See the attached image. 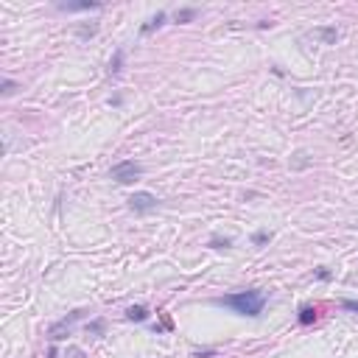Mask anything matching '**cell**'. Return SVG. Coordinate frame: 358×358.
Instances as JSON below:
<instances>
[{"mask_svg": "<svg viewBox=\"0 0 358 358\" xmlns=\"http://www.w3.org/2000/svg\"><path fill=\"white\" fill-rule=\"evenodd\" d=\"M87 330H92V333H104V322H92V325H87Z\"/></svg>", "mask_w": 358, "mask_h": 358, "instance_id": "e0dca14e", "label": "cell"}, {"mask_svg": "<svg viewBox=\"0 0 358 358\" xmlns=\"http://www.w3.org/2000/svg\"><path fill=\"white\" fill-rule=\"evenodd\" d=\"M95 31H98V25H79L76 34H79L81 39H90V37H95Z\"/></svg>", "mask_w": 358, "mask_h": 358, "instance_id": "7c38bea8", "label": "cell"}, {"mask_svg": "<svg viewBox=\"0 0 358 358\" xmlns=\"http://www.w3.org/2000/svg\"><path fill=\"white\" fill-rule=\"evenodd\" d=\"M216 305H224V308H232L235 314L255 319L266 308V294L258 291V288H249V291H235V294H227V297H219Z\"/></svg>", "mask_w": 358, "mask_h": 358, "instance_id": "6da1fadb", "label": "cell"}, {"mask_svg": "<svg viewBox=\"0 0 358 358\" xmlns=\"http://www.w3.org/2000/svg\"><path fill=\"white\" fill-rule=\"evenodd\" d=\"M126 319H132V322H146V319H148V308H146V305H132V308L126 311Z\"/></svg>", "mask_w": 358, "mask_h": 358, "instance_id": "52a82bcc", "label": "cell"}, {"mask_svg": "<svg viewBox=\"0 0 358 358\" xmlns=\"http://www.w3.org/2000/svg\"><path fill=\"white\" fill-rule=\"evenodd\" d=\"M140 174H143V165L134 163V160H121V163H115V165L110 168V176L115 179L118 185H129V182H134Z\"/></svg>", "mask_w": 358, "mask_h": 358, "instance_id": "7a4b0ae2", "label": "cell"}, {"mask_svg": "<svg viewBox=\"0 0 358 358\" xmlns=\"http://www.w3.org/2000/svg\"><path fill=\"white\" fill-rule=\"evenodd\" d=\"M210 355H216V350H204V352H196L193 358H210Z\"/></svg>", "mask_w": 358, "mask_h": 358, "instance_id": "d6986e66", "label": "cell"}, {"mask_svg": "<svg viewBox=\"0 0 358 358\" xmlns=\"http://www.w3.org/2000/svg\"><path fill=\"white\" fill-rule=\"evenodd\" d=\"M316 277H319V280H330V272H328V269H319V272H316Z\"/></svg>", "mask_w": 358, "mask_h": 358, "instance_id": "ac0fdd59", "label": "cell"}, {"mask_svg": "<svg viewBox=\"0 0 358 358\" xmlns=\"http://www.w3.org/2000/svg\"><path fill=\"white\" fill-rule=\"evenodd\" d=\"M81 316H84V311H73L70 316H65L62 322H56L54 328H50V341H59L62 339V330H67V333H70V328H73Z\"/></svg>", "mask_w": 358, "mask_h": 358, "instance_id": "277c9868", "label": "cell"}, {"mask_svg": "<svg viewBox=\"0 0 358 358\" xmlns=\"http://www.w3.org/2000/svg\"><path fill=\"white\" fill-rule=\"evenodd\" d=\"M123 70V50H115V56L110 59V76H118Z\"/></svg>", "mask_w": 358, "mask_h": 358, "instance_id": "30bf717a", "label": "cell"}, {"mask_svg": "<svg viewBox=\"0 0 358 358\" xmlns=\"http://www.w3.org/2000/svg\"><path fill=\"white\" fill-rule=\"evenodd\" d=\"M210 246L213 249H230L232 246V238H219V235H216V238H210Z\"/></svg>", "mask_w": 358, "mask_h": 358, "instance_id": "4fadbf2b", "label": "cell"}, {"mask_svg": "<svg viewBox=\"0 0 358 358\" xmlns=\"http://www.w3.org/2000/svg\"><path fill=\"white\" fill-rule=\"evenodd\" d=\"M14 90H17V84H14V81H3V95H12Z\"/></svg>", "mask_w": 358, "mask_h": 358, "instance_id": "9a60e30c", "label": "cell"}, {"mask_svg": "<svg viewBox=\"0 0 358 358\" xmlns=\"http://www.w3.org/2000/svg\"><path fill=\"white\" fill-rule=\"evenodd\" d=\"M311 39H319L322 45H336L339 42V28L336 25H325V28H314L308 34Z\"/></svg>", "mask_w": 358, "mask_h": 358, "instance_id": "5b68a950", "label": "cell"}, {"mask_svg": "<svg viewBox=\"0 0 358 358\" xmlns=\"http://www.w3.org/2000/svg\"><path fill=\"white\" fill-rule=\"evenodd\" d=\"M157 204H160V199L154 193H148V190H137V193L129 196V207H132L137 216H146V213L157 210Z\"/></svg>", "mask_w": 358, "mask_h": 358, "instance_id": "3957f363", "label": "cell"}, {"mask_svg": "<svg viewBox=\"0 0 358 358\" xmlns=\"http://www.w3.org/2000/svg\"><path fill=\"white\" fill-rule=\"evenodd\" d=\"M341 308H344V311H350V314H355V316H358V299H341Z\"/></svg>", "mask_w": 358, "mask_h": 358, "instance_id": "5bb4252c", "label": "cell"}, {"mask_svg": "<svg viewBox=\"0 0 358 358\" xmlns=\"http://www.w3.org/2000/svg\"><path fill=\"white\" fill-rule=\"evenodd\" d=\"M252 241H255V243H266L269 241V232H263V230L255 232V238H252Z\"/></svg>", "mask_w": 358, "mask_h": 358, "instance_id": "2e32d148", "label": "cell"}, {"mask_svg": "<svg viewBox=\"0 0 358 358\" xmlns=\"http://www.w3.org/2000/svg\"><path fill=\"white\" fill-rule=\"evenodd\" d=\"M299 325H314L316 322V308H308V305H305V308H299Z\"/></svg>", "mask_w": 358, "mask_h": 358, "instance_id": "9c48e42d", "label": "cell"}, {"mask_svg": "<svg viewBox=\"0 0 358 358\" xmlns=\"http://www.w3.org/2000/svg\"><path fill=\"white\" fill-rule=\"evenodd\" d=\"M165 17H168V14H165V12H157V14H154V17L148 20L146 25H143V28H140V34H151L154 28H160V25L165 23Z\"/></svg>", "mask_w": 358, "mask_h": 358, "instance_id": "ba28073f", "label": "cell"}, {"mask_svg": "<svg viewBox=\"0 0 358 358\" xmlns=\"http://www.w3.org/2000/svg\"><path fill=\"white\" fill-rule=\"evenodd\" d=\"M193 17H196V9H179V12L174 14L176 23H190Z\"/></svg>", "mask_w": 358, "mask_h": 358, "instance_id": "8fae6325", "label": "cell"}, {"mask_svg": "<svg viewBox=\"0 0 358 358\" xmlns=\"http://www.w3.org/2000/svg\"><path fill=\"white\" fill-rule=\"evenodd\" d=\"M59 12H90V9H101V3L95 0H79V3H59Z\"/></svg>", "mask_w": 358, "mask_h": 358, "instance_id": "8992f818", "label": "cell"}]
</instances>
